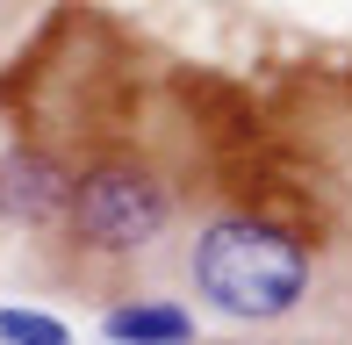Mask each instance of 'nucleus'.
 <instances>
[{"label":"nucleus","instance_id":"1","mask_svg":"<svg viewBox=\"0 0 352 345\" xmlns=\"http://www.w3.org/2000/svg\"><path fill=\"white\" fill-rule=\"evenodd\" d=\"M187 295L201 309H216L223 324H245V331H266V324H287L295 309H309L316 295V245L302 238L295 223L259 209H216L187 230L180 252Z\"/></svg>","mask_w":352,"mask_h":345},{"label":"nucleus","instance_id":"2","mask_svg":"<svg viewBox=\"0 0 352 345\" xmlns=\"http://www.w3.org/2000/svg\"><path fill=\"white\" fill-rule=\"evenodd\" d=\"M180 223V194L158 166L144 159H101L87 172H72V209L65 230L79 252L94 259H151Z\"/></svg>","mask_w":352,"mask_h":345},{"label":"nucleus","instance_id":"3","mask_svg":"<svg viewBox=\"0 0 352 345\" xmlns=\"http://www.w3.org/2000/svg\"><path fill=\"white\" fill-rule=\"evenodd\" d=\"M72 166L43 144H0V223L14 230H65Z\"/></svg>","mask_w":352,"mask_h":345},{"label":"nucleus","instance_id":"4","mask_svg":"<svg viewBox=\"0 0 352 345\" xmlns=\"http://www.w3.org/2000/svg\"><path fill=\"white\" fill-rule=\"evenodd\" d=\"M101 338L108 345H195L201 317L180 295H122L101 309Z\"/></svg>","mask_w":352,"mask_h":345},{"label":"nucleus","instance_id":"5","mask_svg":"<svg viewBox=\"0 0 352 345\" xmlns=\"http://www.w3.org/2000/svg\"><path fill=\"white\" fill-rule=\"evenodd\" d=\"M72 324L36 302H0V345H65Z\"/></svg>","mask_w":352,"mask_h":345}]
</instances>
